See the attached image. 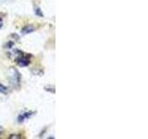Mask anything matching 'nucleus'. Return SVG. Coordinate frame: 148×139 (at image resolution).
Instances as JSON below:
<instances>
[{
    "label": "nucleus",
    "instance_id": "obj_4",
    "mask_svg": "<svg viewBox=\"0 0 148 139\" xmlns=\"http://www.w3.org/2000/svg\"><path fill=\"white\" fill-rule=\"evenodd\" d=\"M34 31V27L28 25V26H25L24 28H22V29H21V34H30V32H32Z\"/></svg>",
    "mask_w": 148,
    "mask_h": 139
},
{
    "label": "nucleus",
    "instance_id": "obj_9",
    "mask_svg": "<svg viewBox=\"0 0 148 139\" xmlns=\"http://www.w3.org/2000/svg\"><path fill=\"white\" fill-rule=\"evenodd\" d=\"M1 1H9V0H1Z\"/></svg>",
    "mask_w": 148,
    "mask_h": 139
},
{
    "label": "nucleus",
    "instance_id": "obj_7",
    "mask_svg": "<svg viewBox=\"0 0 148 139\" xmlns=\"http://www.w3.org/2000/svg\"><path fill=\"white\" fill-rule=\"evenodd\" d=\"M45 90H46V91H48V92H50V93H55V88L53 87V88H51V87H45Z\"/></svg>",
    "mask_w": 148,
    "mask_h": 139
},
{
    "label": "nucleus",
    "instance_id": "obj_2",
    "mask_svg": "<svg viewBox=\"0 0 148 139\" xmlns=\"http://www.w3.org/2000/svg\"><path fill=\"white\" fill-rule=\"evenodd\" d=\"M16 62L18 63V65H20L21 67H26V66H28V65L30 64L31 59H30L29 57H28V56L21 55L16 59Z\"/></svg>",
    "mask_w": 148,
    "mask_h": 139
},
{
    "label": "nucleus",
    "instance_id": "obj_1",
    "mask_svg": "<svg viewBox=\"0 0 148 139\" xmlns=\"http://www.w3.org/2000/svg\"><path fill=\"white\" fill-rule=\"evenodd\" d=\"M10 82L11 83L14 85V86H16L18 85V87L20 86V83H21V73L18 72V71H17V70L15 69H11L10 70Z\"/></svg>",
    "mask_w": 148,
    "mask_h": 139
},
{
    "label": "nucleus",
    "instance_id": "obj_5",
    "mask_svg": "<svg viewBox=\"0 0 148 139\" xmlns=\"http://www.w3.org/2000/svg\"><path fill=\"white\" fill-rule=\"evenodd\" d=\"M34 13H35V15H37L38 17H41V18L44 17V13L42 12V9L39 7H35L34 8Z\"/></svg>",
    "mask_w": 148,
    "mask_h": 139
},
{
    "label": "nucleus",
    "instance_id": "obj_8",
    "mask_svg": "<svg viewBox=\"0 0 148 139\" xmlns=\"http://www.w3.org/2000/svg\"><path fill=\"white\" fill-rule=\"evenodd\" d=\"M2 26H3V20L1 18H0V29L2 28Z\"/></svg>",
    "mask_w": 148,
    "mask_h": 139
},
{
    "label": "nucleus",
    "instance_id": "obj_3",
    "mask_svg": "<svg viewBox=\"0 0 148 139\" xmlns=\"http://www.w3.org/2000/svg\"><path fill=\"white\" fill-rule=\"evenodd\" d=\"M34 114V112H32V111H27V112H24V113H22L21 115H18V122H24V120L26 119H29L31 116H32Z\"/></svg>",
    "mask_w": 148,
    "mask_h": 139
},
{
    "label": "nucleus",
    "instance_id": "obj_6",
    "mask_svg": "<svg viewBox=\"0 0 148 139\" xmlns=\"http://www.w3.org/2000/svg\"><path fill=\"white\" fill-rule=\"evenodd\" d=\"M0 93H1V94H3V95H7L8 93V87L3 85L2 83H0Z\"/></svg>",
    "mask_w": 148,
    "mask_h": 139
}]
</instances>
